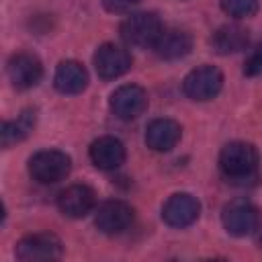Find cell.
I'll list each match as a JSON object with an SVG mask.
<instances>
[{
	"label": "cell",
	"instance_id": "6da1fadb",
	"mask_svg": "<svg viewBox=\"0 0 262 262\" xmlns=\"http://www.w3.org/2000/svg\"><path fill=\"white\" fill-rule=\"evenodd\" d=\"M258 149L246 141H231L219 154V168L227 178H250L258 170Z\"/></svg>",
	"mask_w": 262,
	"mask_h": 262
},
{
	"label": "cell",
	"instance_id": "7a4b0ae2",
	"mask_svg": "<svg viewBox=\"0 0 262 262\" xmlns=\"http://www.w3.org/2000/svg\"><path fill=\"white\" fill-rule=\"evenodd\" d=\"M164 27L156 12H133L121 25V39L131 47H154Z\"/></svg>",
	"mask_w": 262,
	"mask_h": 262
},
{
	"label": "cell",
	"instance_id": "3957f363",
	"mask_svg": "<svg viewBox=\"0 0 262 262\" xmlns=\"http://www.w3.org/2000/svg\"><path fill=\"white\" fill-rule=\"evenodd\" d=\"M72 170V160L59 149H41L29 160L31 176L41 184H55Z\"/></svg>",
	"mask_w": 262,
	"mask_h": 262
},
{
	"label": "cell",
	"instance_id": "277c9868",
	"mask_svg": "<svg viewBox=\"0 0 262 262\" xmlns=\"http://www.w3.org/2000/svg\"><path fill=\"white\" fill-rule=\"evenodd\" d=\"M221 221L227 233L235 237H244L258 229L260 215H258V209L248 199H233L223 207Z\"/></svg>",
	"mask_w": 262,
	"mask_h": 262
},
{
	"label": "cell",
	"instance_id": "5b68a950",
	"mask_svg": "<svg viewBox=\"0 0 262 262\" xmlns=\"http://www.w3.org/2000/svg\"><path fill=\"white\" fill-rule=\"evenodd\" d=\"M223 88V74L213 66H201L186 74L182 82V92L190 100H211L215 98Z\"/></svg>",
	"mask_w": 262,
	"mask_h": 262
},
{
	"label": "cell",
	"instance_id": "8992f818",
	"mask_svg": "<svg viewBox=\"0 0 262 262\" xmlns=\"http://www.w3.org/2000/svg\"><path fill=\"white\" fill-rule=\"evenodd\" d=\"M61 239L55 233L41 231V233H31L25 235L16 244V258L25 262H39V260H57L61 256Z\"/></svg>",
	"mask_w": 262,
	"mask_h": 262
},
{
	"label": "cell",
	"instance_id": "52a82bcc",
	"mask_svg": "<svg viewBox=\"0 0 262 262\" xmlns=\"http://www.w3.org/2000/svg\"><path fill=\"white\" fill-rule=\"evenodd\" d=\"M135 219V211L125 201H106L96 209L94 225L100 233L106 235H119L131 227Z\"/></svg>",
	"mask_w": 262,
	"mask_h": 262
},
{
	"label": "cell",
	"instance_id": "ba28073f",
	"mask_svg": "<svg viewBox=\"0 0 262 262\" xmlns=\"http://www.w3.org/2000/svg\"><path fill=\"white\" fill-rule=\"evenodd\" d=\"M111 111L123 121L137 119L147 108V92L137 84H123L111 94Z\"/></svg>",
	"mask_w": 262,
	"mask_h": 262
},
{
	"label": "cell",
	"instance_id": "9c48e42d",
	"mask_svg": "<svg viewBox=\"0 0 262 262\" xmlns=\"http://www.w3.org/2000/svg\"><path fill=\"white\" fill-rule=\"evenodd\" d=\"M199 213H201V203L190 192H176L162 207L164 223H168L170 227H178V229L192 225L199 219Z\"/></svg>",
	"mask_w": 262,
	"mask_h": 262
},
{
	"label": "cell",
	"instance_id": "30bf717a",
	"mask_svg": "<svg viewBox=\"0 0 262 262\" xmlns=\"http://www.w3.org/2000/svg\"><path fill=\"white\" fill-rule=\"evenodd\" d=\"M131 55L125 47L115 43H104L94 53V70L102 80H115L129 72Z\"/></svg>",
	"mask_w": 262,
	"mask_h": 262
},
{
	"label": "cell",
	"instance_id": "8fae6325",
	"mask_svg": "<svg viewBox=\"0 0 262 262\" xmlns=\"http://www.w3.org/2000/svg\"><path fill=\"white\" fill-rule=\"evenodd\" d=\"M6 72H8V78H10L14 88L27 90V88H33L39 84V80L43 76V66H41V59L37 55L20 51L8 59Z\"/></svg>",
	"mask_w": 262,
	"mask_h": 262
},
{
	"label": "cell",
	"instance_id": "7c38bea8",
	"mask_svg": "<svg viewBox=\"0 0 262 262\" xmlns=\"http://www.w3.org/2000/svg\"><path fill=\"white\" fill-rule=\"evenodd\" d=\"M96 203V194L88 184H72L63 188L57 196V207L66 217L80 219L86 217Z\"/></svg>",
	"mask_w": 262,
	"mask_h": 262
},
{
	"label": "cell",
	"instance_id": "4fadbf2b",
	"mask_svg": "<svg viewBox=\"0 0 262 262\" xmlns=\"http://www.w3.org/2000/svg\"><path fill=\"white\" fill-rule=\"evenodd\" d=\"M192 49V37L190 33L182 29H164L158 41L154 43V51L160 59L174 61L184 55H188Z\"/></svg>",
	"mask_w": 262,
	"mask_h": 262
},
{
	"label": "cell",
	"instance_id": "5bb4252c",
	"mask_svg": "<svg viewBox=\"0 0 262 262\" xmlns=\"http://www.w3.org/2000/svg\"><path fill=\"white\" fill-rule=\"evenodd\" d=\"M182 127L172 119H154L145 129V143L154 151H170L180 141Z\"/></svg>",
	"mask_w": 262,
	"mask_h": 262
},
{
	"label": "cell",
	"instance_id": "9a60e30c",
	"mask_svg": "<svg viewBox=\"0 0 262 262\" xmlns=\"http://www.w3.org/2000/svg\"><path fill=\"white\" fill-rule=\"evenodd\" d=\"M90 160L98 170H117L125 162V145L111 135L98 137L90 145Z\"/></svg>",
	"mask_w": 262,
	"mask_h": 262
},
{
	"label": "cell",
	"instance_id": "2e32d148",
	"mask_svg": "<svg viewBox=\"0 0 262 262\" xmlns=\"http://www.w3.org/2000/svg\"><path fill=\"white\" fill-rule=\"evenodd\" d=\"M53 84L61 94H80L88 86V72L80 61L66 59L57 66Z\"/></svg>",
	"mask_w": 262,
	"mask_h": 262
},
{
	"label": "cell",
	"instance_id": "e0dca14e",
	"mask_svg": "<svg viewBox=\"0 0 262 262\" xmlns=\"http://www.w3.org/2000/svg\"><path fill=\"white\" fill-rule=\"evenodd\" d=\"M250 43V35L239 25H223L211 37V47L219 55H229L246 49Z\"/></svg>",
	"mask_w": 262,
	"mask_h": 262
},
{
	"label": "cell",
	"instance_id": "ac0fdd59",
	"mask_svg": "<svg viewBox=\"0 0 262 262\" xmlns=\"http://www.w3.org/2000/svg\"><path fill=\"white\" fill-rule=\"evenodd\" d=\"M35 127V113L25 111L16 121H4L0 125V143L2 147H10L23 141Z\"/></svg>",
	"mask_w": 262,
	"mask_h": 262
},
{
	"label": "cell",
	"instance_id": "d6986e66",
	"mask_svg": "<svg viewBox=\"0 0 262 262\" xmlns=\"http://www.w3.org/2000/svg\"><path fill=\"white\" fill-rule=\"evenodd\" d=\"M221 8L233 18H248L258 12V0H221Z\"/></svg>",
	"mask_w": 262,
	"mask_h": 262
},
{
	"label": "cell",
	"instance_id": "ffe728a7",
	"mask_svg": "<svg viewBox=\"0 0 262 262\" xmlns=\"http://www.w3.org/2000/svg\"><path fill=\"white\" fill-rule=\"evenodd\" d=\"M244 74L246 76H258V74H262V41L250 51V55L246 57V61H244Z\"/></svg>",
	"mask_w": 262,
	"mask_h": 262
},
{
	"label": "cell",
	"instance_id": "44dd1931",
	"mask_svg": "<svg viewBox=\"0 0 262 262\" xmlns=\"http://www.w3.org/2000/svg\"><path fill=\"white\" fill-rule=\"evenodd\" d=\"M141 0H102V6L108 10V12H115V14H125V12H131Z\"/></svg>",
	"mask_w": 262,
	"mask_h": 262
},
{
	"label": "cell",
	"instance_id": "7402d4cb",
	"mask_svg": "<svg viewBox=\"0 0 262 262\" xmlns=\"http://www.w3.org/2000/svg\"><path fill=\"white\" fill-rule=\"evenodd\" d=\"M258 242H260V248H262V227H260V233H258Z\"/></svg>",
	"mask_w": 262,
	"mask_h": 262
}]
</instances>
